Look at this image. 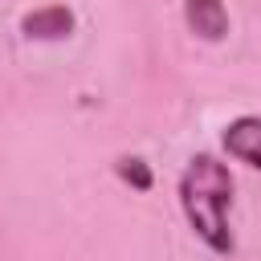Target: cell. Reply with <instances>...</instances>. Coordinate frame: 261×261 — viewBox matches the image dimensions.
I'll return each mask as SVG.
<instances>
[{"instance_id": "obj_1", "label": "cell", "mask_w": 261, "mask_h": 261, "mask_svg": "<svg viewBox=\"0 0 261 261\" xmlns=\"http://www.w3.org/2000/svg\"><path fill=\"white\" fill-rule=\"evenodd\" d=\"M179 208H184L188 228L216 257H228L237 249L232 228H228V208H232L228 163H220L216 155H192L184 175H179Z\"/></svg>"}, {"instance_id": "obj_2", "label": "cell", "mask_w": 261, "mask_h": 261, "mask_svg": "<svg viewBox=\"0 0 261 261\" xmlns=\"http://www.w3.org/2000/svg\"><path fill=\"white\" fill-rule=\"evenodd\" d=\"M220 147L228 151V159L261 171V114H237V118L224 126Z\"/></svg>"}, {"instance_id": "obj_3", "label": "cell", "mask_w": 261, "mask_h": 261, "mask_svg": "<svg viewBox=\"0 0 261 261\" xmlns=\"http://www.w3.org/2000/svg\"><path fill=\"white\" fill-rule=\"evenodd\" d=\"M73 24L77 20H73L69 4H45V8H37V12H29L20 20V33L29 41H65L73 33Z\"/></svg>"}, {"instance_id": "obj_4", "label": "cell", "mask_w": 261, "mask_h": 261, "mask_svg": "<svg viewBox=\"0 0 261 261\" xmlns=\"http://www.w3.org/2000/svg\"><path fill=\"white\" fill-rule=\"evenodd\" d=\"M184 20L200 41H224L228 37V8L224 0H184Z\"/></svg>"}, {"instance_id": "obj_5", "label": "cell", "mask_w": 261, "mask_h": 261, "mask_svg": "<svg viewBox=\"0 0 261 261\" xmlns=\"http://www.w3.org/2000/svg\"><path fill=\"white\" fill-rule=\"evenodd\" d=\"M114 171H118V179H126L135 192H151V167H147L139 155H122V159L114 163Z\"/></svg>"}]
</instances>
